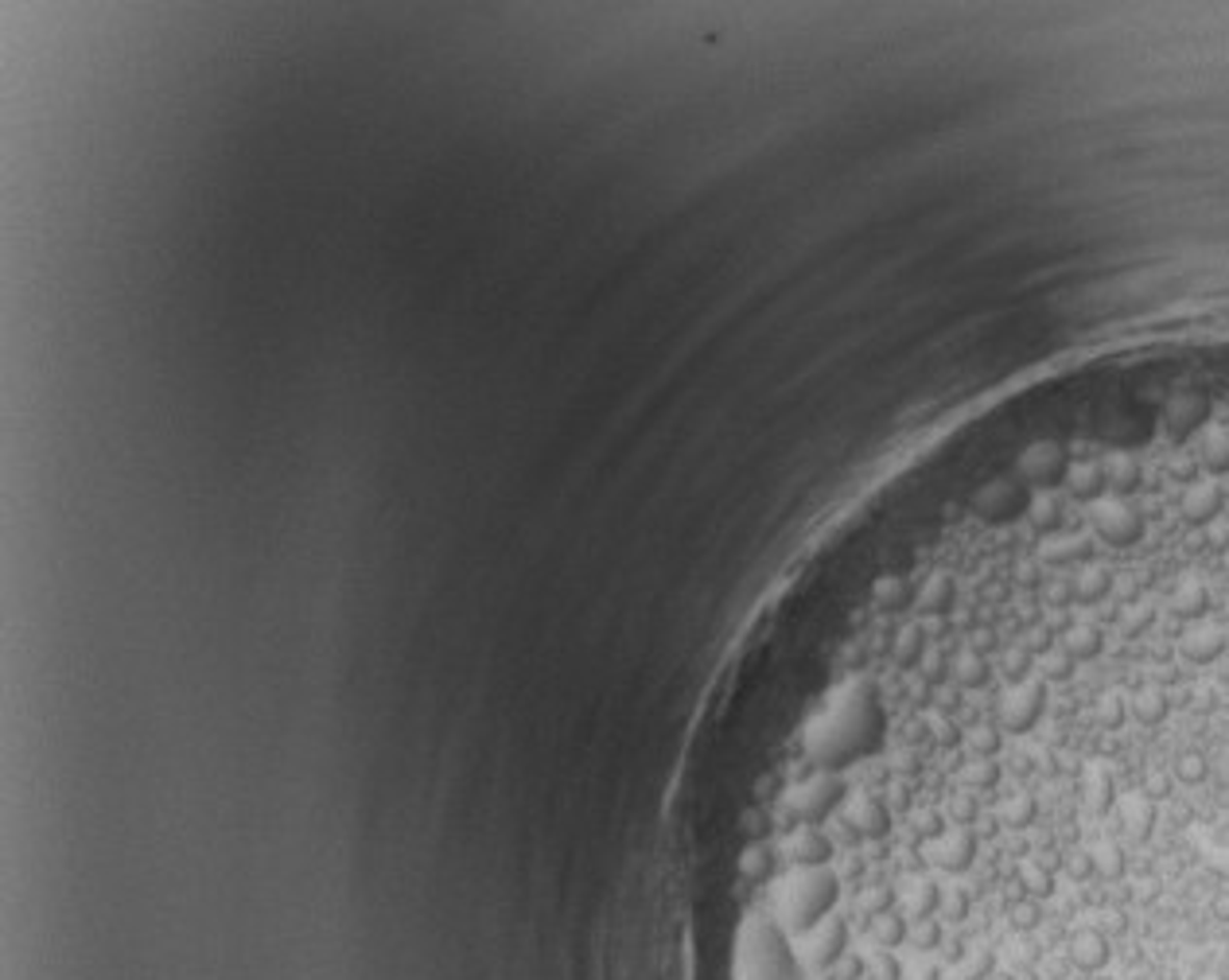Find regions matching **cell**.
<instances>
[{
  "instance_id": "cb8c5ba5",
  "label": "cell",
  "mask_w": 1229,
  "mask_h": 980,
  "mask_svg": "<svg viewBox=\"0 0 1229 980\" xmlns=\"http://www.w3.org/2000/svg\"><path fill=\"white\" fill-rule=\"evenodd\" d=\"M969 910H973V899H969L965 887H949V892H942V910H938V919L965 922L969 919Z\"/></svg>"
},
{
  "instance_id": "83f0119b",
  "label": "cell",
  "mask_w": 1229,
  "mask_h": 980,
  "mask_svg": "<svg viewBox=\"0 0 1229 980\" xmlns=\"http://www.w3.org/2000/svg\"><path fill=\"white\" fill-rule=\"evenodd\" d=\"M965 953H969V946H965L962 937H946V942H942V961H946V965H962Z\"/></svg>"
},
{
  "instance_id": "5bb4252c",
  "label": "cell",
  "mask_w": 1229,
  "mask_h": 980,
  "mask_svg": "<svg viewBox=\"0 0 1229 980\" xmlns=\"http://www.w3.org/2000/svg\"><path fill=\"white\" fill-rule=\"evenodd\" d=\"M906 934H911V922H906L903 910H888V914H879V919L868 922V942H872L875 950H899L906 942Z\"/></svg>"
},
{
  "instance_id": "e0dca14e",
  "label": "cell",
  "mask_w": 1229,
  "mask_h": 980,
  "mask_svg": "<svg viewBox=\"0 0 1229 980\" xmlns=\"http://www.w3.org/2000/svg\"><path fill=\"white\" fill-rule=\"evenodd\" d=\"M1171 778L1175 782H1183V786H1199V782H1206L1210 778V763H1206V755L1202 751H1179L1175 755V767H1171Z\"/></svg>"
},
{
  "instance_id": "30bf717a",
  "label": "cell",
  "mask_w": 1229,
  "mask_h": 980,
  "mask_svg": "<svg viewBox=\"0 0 1229 980\" xmlns=\"http://www.w3.org/2000/svg\"><path fill=\"white\" fill-rule=\"evenodd\" d=\"M1109 957H1112V946L1101 930L1081 926V930L1070 934V961H1074V969H1081V973H1101V969L1109 965Z\"/></svg>"
},
{
  "instance_id": "8992f818",
  "label": "cell",
  "mask_w": 1229,
  "mask_h": 980,
  "mask_svg": "<svg viewBox=\"0 0 1229 980\" xmlns=\"http://www.w3.org/2000/svg\"><path fill=\"white\" fill-rule=\"evenodd\" d=\"M977 852H980L977 836L969 829H953V825H946L933 841H926V856L946 876H965L977 863Z\"/></svg>"
},
{
  "instance_id": "44dd1931",
  "label": "cell",
  "mask_w": 1229,
  "mask_h": 980,
  "mask_svg": "<svg viewBox=\"0 0 1229 980\" xmlns=\"http://www.w3.org/2000/svg\"><path fill=\"white\" fill-rule=\"evenodd\" d=\"M957 969H962V980H989L996 969V953L989 946H969V953H965V961Z\"/></svg>"
},
{
  "instance_id": "d6986e66",
  "label": "cell",
  "mask_w": 1229,
  "mask_h": 980,
  "mask_svg": "<svg viewBox=\"0 0 1229 980\" xmlns=\"http://www.w3.org/2000/svg\"><path fill=\"white\" fill-rule=\"evenodd\" d=\"M1125 716H1128V697H1121V693H1101V697H1097L1094 720L1105 731L1121 728V724H1125Z\"/></svg>"
},
{
  "instance_id": "7c38bea8",
  "label": "cell",
  "mask_w": 1229,
  "mask_h": 980,
  "mask_svg": "<svg viewBox=\"0 0 1229 980\" xmlns=\"http://www.w3.org/2000/svg\"><path fill=\"white\" fill-rule=\"evenodd\" d=\"M899 910L906 914V922H922V919H938L942 910V887L933 879H915L906 883V892L899 895Z\"/></svg>"
},
{
  "instance_id": "4fadbf2b",
  "label": "cell",
  "mask_w": 1229,
  "mask_h": 980,
  "mask_svg": "<svg viewBox=\"0 0 1229 980\" xmlns=\"http://www.w3.org/2000/svg\"><path fill=\"white\" fill-rule=\"evenodd\" d=\"M1171 713V700L1168 693L1159 689V685H1141L1132 697H1128V716L1136 720V724H1144V728H1155V724H1163Z\"/></svg>"
},
{
  "instance_id": "7a4b0ae2",
  "label": "cell",
  "mask_w": 1229,
  "mask_h": 980,
  "mask_svg": "<svg viewBox=\"0 0 1229 980\" xmlns=\"http://www.w3.org/2000/svg\"><path fill=\"white\" fill-rule=\"evenodd\" d=\"M801 973L805 965L774 914H747L740 922L732 980H801Z\"/></svg>"
},
{
  "instance_id": "277c9868",
  "label": "cell",
  "mask_w": 1229,
  "mask_h": 980,
  "mask_svg": "<svg viewBox=\"0 0 1229 980\" xmlns=\"http://www.w3.org/2000/svg\"><path fill=\"white\" fill-rule=\"evenodd\" d=\"M848 802V778L833 771H814L786 790L783 814L794 825H825Z\"/></svg>"
},
{
  "instance_id": "8fae6325",
  "label": "cell",
  "mask_w": 1229,
  "mask_h": 980,
  "mask_svg": "<svg viewBox=\"0 0 1229 980\" xmlns=\"http://www.w3.org/2000/svg\"><path fill=\"white\" fill-rule=\"evenodd\" d=\"M1168 608L1175 619H1183V623H1190V619H1202L1206 611H1210V588L1202 584L1199 576H1183L1179 584H1175V592H1171Z\"/></svg>"
},
{
  "instance_id": "f546056e",
  "label": "cell",
  "mask_w": 1229,
  "mask_h": 980,
  "mask_svg": "<svg viewBox=\"0 0 1229 980\" xmlns=\"http://www.w3.org/2000/svg\"><path fill=\"white\" fill-rule=\"evenodd\" d=\"M1214 910H1218V919H1229V895H1218Z\"/></svg>"
},
{
  "instance_id": "3957f363",
  "label": "cell",
  "mask_w": 1229,
  "mask_h": 980,
  "mask_svg": "<svg viewBox=\"0 0 1229 980\" xmlns=\"http://www.w3.org/2000/svg\"><path fill=\"white\" fill-rule=\"evenodd\" d=\"M841 876L837 868H790L778 883H774V919L790 937L810 934L814 926L833 914V906L841 899Z\"/></svg>"
},
{
  "instance_id": "9a60e30c",
  "label": "cell",
  "mask_w": 1229,
  "mask_h": 980,
  "mask_svg": "<svg viewBox=\"0 0 1229 980\" xmlns=\"http://www.w3.org/2000/svg\"><path fill=\"white\" fill-rule=\"evenodd\" d=\"M888 910H899V892L891 887V883H868V887H860L856 895V914L860 919H879V914H888Z\"/></svg>"
},
{
  "instance_id": "9c48e42d",
  "label": "cell",
  "mask_w": 1229,
  "mask_h": 980,
  "mask_svg": "<svg viewBox=\"0 0 1229 980\" xmlns=\"http://www.w3.org/2000/svg\"><path fill=\"white\" fill-rule=\"evenodd\" d=\"M1112 814L1121 821V829L1132 836V841H1148L1155 829V802L1144 794V790H1128V794H1112Z\"/></svg>"
},
{
  "instance_id": "484cf974",
  "label": "cell",
  "mask_w": 1229,
  "mask_h": 980,
  "mask_svg": "<svg viewBox=\"0 0 1229 980\" xmlns=\"http://www.w3.org/2000/svg\"><path fill=\"white\" fill-rule=\"evenodd\" d=\"M864 977H868V961H864L860 953H852V950H848L845 957H841V961L829 969V980H864Z\"/></svg>"
},
{
  "instance_id": "6da1fadb",
  "label": "cell",
  "mask_w": 1229,
  "mask_h": 980,
  "mask_svg": "<svg viewBox=\"0 0 1229 980\" xmlns=\"http://www.w3.org/2000/svg\"><path fill=\"white\" fill-rule=\"evenodd\" d=\"M888 743V704L884 689L868 673H852L829 697L817 704V713L801 728V751L814 771L845 774L868 763Z\"/></svg>"
},
{
  "instance_id": "d4e9b609",
  "label": "cell",
  "mask_w": 1229,
  "mask_h": 980,
  "mask_svg": "<svg viewBox=\"0 0 1229 980\" xmlns=\"http://www.w3.org/2000/svg\"><path fill=\"white\" fill-rule=\"evenodd\" d=\"M868 977L872 980H906V969L891 950H875V957L868 961Z\"/></svg>"
},
{
  "instance_id": "d6a6232c",
  "label": "cell",
  "mask_w": 1229,
  "mask_h": 980,
  "mask_svg": "<svg viewBox=\"0 0 1229 980\" xmlns=\"http://www.w3.org/2000/svg\"><path fill=\"white\" fill-rule=\"evenodd\" d=\"M864 980H872V977H864Z\"/></svg>"
},
{
  "instance_id": "5b68a950",
  "label": "cell",
  "mask_w": 1229,
  "mask_h": 980,
  "mask_svg": "<svg viewBox=\"0 0 1229 980\" xmlns=\"http://www.w3.org/2000/svg\"><path fill=\"white\" fill-rule=\"evenodd\" d=\"M848 942H852L848 922L829 914V919L821 922V926H814L810 934H801V946H798L801 965L814 969V973H829V969L848 953Z\"/></svg>"
},
{
  "instance_id": "1f68e13d",
  "label": "cell",
  "mask_w": 1229,
  "mask_h": 980,
  "mask_svg": "<svg viewBox=\"0 0 1229 980\" xmlns=\"http://www.w3.org/2000/svg\"><path fill=\"white\" fill-rule=\"evenodd\" d=\"M1094 980H1109V977H1094Z\"/></svg>"
},
{
  "instance_id": "52a82bcc",
  "label": "cell",
  "mask_w": 1229,
  "mask_h": 980,
  "mask_svg": "<svg viewBox=\"0 0 1229 980\" xmlns=\"http://www.w3.org/2000/svg\"><path fill=\"white\" fill-rule=\"evenodd\" d=\"M783 860L790 868H829L837 860V845L825 829L817 825H794V829L783 836Z\"/></svg>"
},
{
  "instance_id": "7402d4cb",
  "label": "cell",
  "mask_w": 1229,
  "mask_h": 980,
  "mask_svg": "<svg viewBox=\"0 0 1229 980\" xmlns=\"http://www.w3.org/2000/svg\"><path fill=\"white\" fill-rule=\"evenodd\" d=\"M1090 860H1094V876L1101 879H1121L1125 876V852L1117 845H1101L1090 852Z\"/></svg>"
},
{
  "instance_id": "ba28073f",
  "label": "cell",
  "mask_w": 1229,
  "mask_h": 980,
  "mask_svg": "<svg viewBox=\"0 0 1229 980\" xmlns=\"http://www.w3.org/2000/svg\"><path fill=\"white\" fill-rule=\"evenodd\" d=\"M1179 653H1183L1190 666H1210L1226 653V630L1218 623H1210L1206 615L1202 619H1190L1179 635Z\"/></svg>"
},
{
  "instance_id": "ac0fdd59",
  "label": "cell",
  "mask_w": 1229,
  "mask_h": 980,
  "mask_svg": "<svg viewBox=\"0 0 1229 980\" xmlns=\"http://www.w3.org/2000/svg\"><path fill=\"white\" fill-rule=\"evenodd\" d=\"M906 942H911V950H915V953H938V950H942V942H946L942 919L911 922V934H906Z\"/></svg>"
},
{
  "instance_id": "ffe728a7",
  "label": "cell",
  "mask_w": 1229,
  "mask_h": 980,
  "mask_svg": "<svg viewBox=\"0 0 1229 980\" xmlns=\"http://www.w3.org/2000/svg\"><path fill=\"white\" fill-rule=\"evenodd\" d=\"M740 872H743V879H751V883L770 879V872H774V852H770L767 845H751L740 856Z\"/></svg>"
},
{
  "instance_id": "4dcf8cb0",
  "label": "cell",
  "mask_w": 1229,
  "mask_h": 980,
  "mask_svg": "<svg viewBox=\"0 0 1229 980\" xmlns=\"http://www.w3.org/2000/svg\"><path fill=\"white\" fill-rule=\"evenodd\" d=\"M1195 980H1226V977H1222V973H1199Z\"/></svg>"
},
{
  "instance_id": "2e32d148",
  "label": "cell",
  "mask_w": 1229,
  "mask_h": 980,
  "mask_svg": "<svg viewBox=\"0 0 1229 980\" xmlns=\"http://www.w3.org/2000/svg\"><path fill=\"white\" fill-rule=\"evenodd\" d=\"M1020 887L1027 899H1039V903H1043V899L1054 892L1051 868H1047L1043 860H1031V856H1027V860L1020 863Z\"/></svg>"
},
{
  "instance_id": "4316f807",
  "label": "cell",
  "mask_w": 1229,
  "mask_h": 980,
  "mask_svg": "<svg viewBox=\"0 0 1229 980\" xmlns=\"http://www.w3.org/2000/svg\"><path fill=\"white\" fill-rule=\"evenodd\" d=\"M1062 872H1067L1070 879H1094V860H1090V852H1067V860H1062Z\"/></svg>"
},
{
  "instance_id": "603a6c76",
  "label": "cell",
  "mask_w": 1229,
  "mask_h": 980,
  "mask_svg": "<svg viewBox=\"0 0 1229 980\" xmlns=\"http://www.w3.org/2000/svg\"><path fill=\"white\" fill-rule=\"evenodd\" d=\"M1039 919H1043V906H1039V899H1016V903L1007 906V922H1012V930H1020V934H1027V930H1035Z\"/></svg>"
},
{
  "instance_id": "f1b7e54d",
  "label": "cell",
  "mask_w": 1229,
  "mask_h": 980,
  "mask_svg": "<svg viewBox=\"0 0 1229 980\" xmlns=\"http://www.w3.org/2000/svg\"><path fill=\"white\" fill-rule=\"evenodd\" d=\"M906 980H942V969H938V965H926V969H919L915 977H906Z\"/></svg>"
}]
</instances>
